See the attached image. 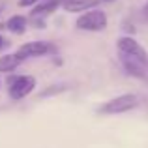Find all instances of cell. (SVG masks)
I'll use <instances>...</instances> for the list:
<instances>
[{
	"label": "cell",
	"mask_w": 148,
	"mask_h": 148,
	"mask_svg": "<svg viewBox=\"0 0 148 148\" xmlns=\"http://www.w3.org/2000/svg\"><path fill=\"white\" fill-rule=\"evenodd\" d=\"M99 4V0H66L62 4L68 13H86L90 10H96V6Z\"/></svg>",
	"instance_id": "obj_7"
},
{
	"label": "cell",
	"mask_w": 148,
	"mask_h": 148,
	"mask_svg": "<svg viewBox=\"0 0 148 148\" xmlns=\"http://www.w3.org/2000/svg\"><path fill=\"white\" fill-rule=\"evenodd\" d=\"M36 88V77L32 75H11L8 77V94L13 101H19L32 94Z\"/></svg>",
	"instance_id": "obj_2"
},
{
	"label": "cell",
	"mask_w": 148,
	"mask_h": 148,
	"mask_svg": "<svg viewBox=\"0 0 148 148\" xmlns=\"http://www.w3.org/2000/svg\"><path fill=\"white\" fill-rule=\"evenodd\" d=\"M4 8H6V6H4V4H0V13L4 11ZM4 26H6V25H0V28H4Z\"/></svg>",
	"instance_id": "obj_14"
},
{
	"label": "cell",
	"mask_w": 148,
	"mask_h": 148,
	"mask_svg": "<svg viewBox=\"0 0 148 148\" xmlns=\"http://www.w3.org/2000/svg\"><path fill=\"white\" fill-rule=\"evenodd\" d=\"M0 86H2V83H0Z\"/></svg>",
	"instance_id": "obj_16"
},
{
	"label": "cell",
	"mask_w": 148,
	"mask_h": 148,
	"mask_svg": "<svg viewBox=\"0 0 148 148\" xmlns=\"http://www.w3.org/2000/svg\"><path fill=\"white\" fill-rule=\"evenodd\" d=\"M21 62H25V58L19 53H10L0 56V73H11L13 69H17V66H21Z\"/></svg>",
	"instance_id": "obj_9"
},
{
	"label": "cell",
	"mask_w": 148,
	"mask_h": 148,
	"mask_svg": "<svg viewBox=\"0 0 148 148\" xmlns=\"http://www.w3.org/2000/svg\"><path fill=\"white\" fill-rule=\"evenodd\" d=\"M139 107V98L135 94H122L116 96V98L105 101L98 107V114L105 116V114H122V112L133 111V109Z\"/></svg>",
	"instance_id": "obj_1"
},
{
	"label": "cell",
	"mask_w": 148,
	"mask_h": 148,
	"mask_svg": "<svg viewBox=\"0 0 148 148\" xmlns=\"http://www.w3.org/2000/svg\"><path fill=\"white\" fill-rule=\"evenodd\" d=\"M105 26H107V13L99 8L81 13L75 21V28L84 30V32H99Z\"/></svg>",
	"instance_id": "obj_3"
},
{
	"label": "cell",
	"mask_w": 148,
	"mask_h": 148,
	"mask_svg": "<svg viewBox=\"0 0 148 148\" xmlns=\"http://www.w3.org/2000/svg\"><path fill=\"white\" fill-rule=\"evenodd\" d=\"M26 26H28V21H26L25 15H11L6 23V28L10 30L11 34H17V36H21V34L26 32Z\"/></svg>",
	"instance_id": "obj_10"
},
{
	"label": "cell",
	"mask_w": 148,
	"mask_h": 148,
	"mask_svg": "<svg viewBox=\"0 0 148 148\" xmlns=\"http://www.w3.org/2000/svg\"><path fill=\"white\" fill-rule=\"evenodd\" d=\"M64 2H66V0H64Z\"/></svg>",
	"instance_id": "obj_17"
},
{
	"label": "cell",
	"mask_w": 148,
	"mask_h": 148,
	"mask_svg": "<svg viewBox=\"0 0 148 148\" xmlns=\"http://www.w3.org/2000/svg\"><path fill=\"white\" fill-rule=\"evenodd\" d=\"M143 15H145V17L148 19V2L145 4V8H143Z\"/></svg>",
	"instance_id": "obj_13"
},
{
	"label": "cell",
	"mask_w": 148,
	"mask_h": 148,
	"mask_svg": "<svg viewBox=\"0 0 148 148\" xmlns=\"http://www.w3.org/2000/svg\"><path fill=\"white\" fill-rule=\"evenodd\" d=\"M10 45H11V41L8 40L6 36H2V34H0V53H2V51H6V49H10Z\"/></svg>",
	"instance_id": "obj_11"
},
{
	"label": "cell",
	"mask_w": 148,
	"mask_h": 148,
	"mask_svg": "<svg viewBox=\"0 0 148 148\" xmlns=\"http://www.w3.org/2000/svg\"><path fill=\"white\" fill-rule=\"evenodd\" d=\"M64 4V0H45L43 4H38V6L32 8V11H30V19H43L47 15H51L54 10H58V8Z\"/></svg>",
	"instance_id": "obj_8"
},
{
	"label": "cell",
	"mask_w": 148,
	"mask_h": 148,
	"mask_svg": "<svg viewBox=\"0 0 148 148\" xmlns=\"http://www.w3.org/2000/svg\"><path fill=\"white\" fill-rule=\"evenodd\" d=\"M116 49H118V53L127 54V56H131V58H137L139 62H143V64L148 66V53H146V49L143 47L137 40H133L131 36L118 38V41H116Z\"/></svg>",
	"instance_id": "obj_5"
},
{
	"label": "cell",
	"mask_w": 148,
	"mask_h": 148,
	"mask_svg": "<svg viewBox=\"0 0 148 148\" xmlns=\"http://www.w3.org/2000/svg\"><path fill=\"white\" fill-rule=\"evenodd\" d=\"M120 54V62H122L124 69L127 71V75L135 77V79H141V81H148V66L143 64V62H139L137 58H131L127 56V54Z\"/></svg>",
	"instance_id": "obj_6"
},
{
	"label": "cell",
	"mask_w": 148,
	"mask_h": 148,
	"mask_svg": "<svg viewBox=\"0 0 148 148\" xmlns=\"http://www.w3.org/2000/svg\"><path fill=\"white\" fill-rule=\"evenodd\" d=\"M23 58H36V56H51V54H56L58 47L53 41H28V43H23L17 51Z\"/></svg>",
	"instance_id": "obj_4"
},
{
	"label": "cell",
	"mask_w": 148,
	"mask_h": 148,
	"mask_svg": "<svg viewBox=\"0 0 148 148\" xmlns=\"http://www.w3.org/2000/svg\"><path fill=\"white\" fill-rule=\"evenodd\" d=\"M103 2H114V0H103Z\"/></svg>",
	"instance_id": "obj_15"
},
{
	"label": "cell",
	"mask_w": 148,
	"mask_h": 148,
	"mask_svg": "<svg viewBox=\"0 0 148 148\" xmlns=\"http://www.w3.org/2000/svg\"><path fill=\"white\" fill-rule=\"evenodd\" d=\"M40 0H19V6L21 8H28V6H38Z\"/></svg>",
	"instance_id": "obj_12"
}]
</instances>
